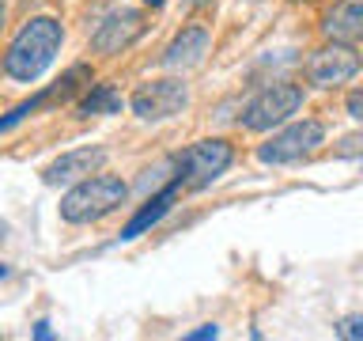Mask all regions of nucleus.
<instances>
[{
  "mask_svg": "<svg viewBox=\"0 0 363 341\" xmlns=\"http://www.w3.org/2000/svg\"><path fill=\"white\" fill-rule=\"evenodd\" d=\"M65 45V27L61 19L53 16H30L23 27L16 31V38L8 42L4 50V76L16 80V84H34L45 68L57 61Z\"/></svg>",
  "mask_w": 363,
  "mask_h": 341,
  "instance_id": "f257e3e1",
  "label": "nucleus"
},
{
  "mask_svg": "<svg viewBox=\"0 0 363 341\" xmlns=\"http://www.w3.org/2000/svg\"><path fill=\"white\" fill-rule=\"evenodd\" d=\"M125 197H129V186L118 175H95L79 178L76 186H68V193L61 197V220L65 224H95L102 216H110L113 209H121Z\"/></svg>",
  "mask_w": 363,
  "mask_h": 341,
  "instance_id": "f03ea898",
  "label": "nucleus"
},
{
  "mask_svg": "<svg viewBox=\"0 0 363 341\" xmlns=\"http://www.w3.org/2000/svg\"><path fill=\"white\" fill-rule=\"evenodd\" d=\"M303 99H306V91L299 84H288V80L261 87L257 95L242 107V114H238V129H246V133H269V129H277V125H284L291 114H299Z\"/></svg>",
  "mask_w": 363,
  "mask_h": 341,
  "instance_id": "7ed1b4c3",
  "label": "nucleus"
},
{
  "mask_svg": "<svg viewBox=\"0 0 363 341\" xmlns=\"http://www.w3.org/2000/svg\"><path fill=\"white\" fill-rule=\"evenodd\" d=\"M235 163V148L223 136H204V141L189 144L174 163V182L182 190H204Z\"/></svg>",
  "mask_w": 363,
  "mask_h": 341,
  "instance_id": "20e7f679",
  "label": "nucleus"
},
{
  "mask_svg": "<svg viewBox=\"0 0 363 341\" xmlns=\"http://www.w3.org/2000/svg\"><path fill=\"white\" fill-rule=\"evenodd\" d=\"M359 68H363V53L356 45L325 38V45H318V50L303 61V80L314 91H333L340 84H348Z\"/></svg>",
  "mask_w": 363,
  "mask_h": 341,
  "instance_id": "39448f33",
  "label": "nucleus"
},
{
  "mask_svg": "<svg viewBox=\"0 0 363 341\" xmlns=\"http://www.w3.org/2000/svg\"><path fill=\"white\" fill-rule=\"evenodd\" d=\"M325 144V125L318 118H303L277 129L265 144L257 148V159L269 167H284V163H299V159L314 156L318 148Z\"/></svg>",
  "mask_w": 363,
  "mask_h": 341,
  "instance_id": "423d86ee",
  "label": "nucleus"
},
{
  "mask_svg": "<svg viewBox=\"0 0 363 341\" xmlns=\"http://www.w3.org/2000/svg\"><path fill=\"white\" fill-rule=\"evenodd\" d=\"M129 107L140 121H167V118H174V114H182L189 107V87L182 76L147 80V84H140L133 91Z\"/></svg>",
  "mask_w": 363,
  "mask_h": 341,
  "instance_id": "0eeeda50",
  "label": "nucleus"
},
{
  "mask_svg": "<svg viewBox=\"0 0 363 341\" xmlns=\"http://www.w3.org/2000/svg\"><path fill=\"white\" fill-rule=\"evenodd\" d=\"M144 31H147L144 11H140V8H121V11H113V16L102 19L99 31L91 34V53H99V57H118V53L129 50V45L140 42Z\"/></svg>",
  "mask_w": 363,
  "mask_h": 341,
  "instance_id": "6e6552de",
  "label": "nucleus"
},
{
  "mask_svg": "<svg viewBox=\"0 0 363 341\" xmlns=\"http://www.w3.org/2000/svg\"><path fill=\"white\" fill-rule=\"evenodd\" d=\"M106 163V148L87 144V148H72V152H61L50 167L42 170L45 186H76L79 178L95 175V170Z\"/></svg>",
  "mask_w": 363,
  "mask_h": 341,
  "instance_id": "1a4fd4ad",
  "label": "nucleus"
},
{
  "mask_svg": "<svg viewBox=\"0 0 363 341\" xmlns=\"http://www.w3.org/2000/svg\"><path fill=\"white\" fill-rule=\"evenodd\" d=\"M208 50H212V31L204 23H189L163 50V68H170V72H189V68H197L208 57Z\"/></svg>",
  "mask_w": 363,
  "mask_h": 341,
  "instance_id": "9d476101",
  "label": "nucleus"
},
{
  "mask_svg": "<svg viewBox=\"0 0 363 341\" xmlns=\"http://www.w3.org/2000/svg\"><path fill=\"white\" fill-rule=\"evenodd\" d=\"M318 27L329 42H348V45L363 42V0H333L322 11Z\"/></svg>",
  "mask_w": 363,
  "mask_h": 341,
  "instance_id": "9b49d317",
  "label": "nucleus"
},
{
  "mask_svg": "<svg viewBox=\"0 0 363 341\" xmlns=\"http://www.w3.org/2000/svg\"><path fill=\"white\" fill-rule=\"evenodd\" d=\"M178 193H182V186H178V182H170V186H163V190L155 193V197H147V201H144V209H140L129 224L121 227V239H136V235H144L147 227H155V224L170 212V209H174Z\"/></svg>",
  "mask_w": 363,
  "mask_h": 341,
  "instance_id": "f8f14e48",
  "label": "nucleus"
},
{
  "mask_svg": "<svg viewBox=\"0 0 363 341\" xmlns=\"http://www.w3.org/2000/svg\"><path fill=\"white\" fill-rule=\"evenodd\" d=\"M121 107H125V102H121V95L110 84H91L76 110L84 114V118H91V114H121Z\"/></svg>",
  "mask_w": 363,
  "mask_h": 341,
  "instance_id": "ddd939ff",
  "label": "nucleus"
},
{
  "mask_svg": "<svg viewBox=\"0 0 363 341\" xmlns=\"http://www.w3.org/2000/svg\"><path fill=\"white\" fill-rule=\"evenodd\" d=\"M42 107H45V99H42V91H38V95H34V99L19 102L16 110H8L4 118H0V133H4V129H11V125H19L23 118H30V114H34V110H42Z\"/></svg>",
  "mask_w": 363,
  "mask_h": 341,
  "instance_id": "4468645a",
  "label": "nucleus"
},
{
  "mask_svg": "<svg viewBox=\"0 0 363 341\" xmlns=\"http://www.w3.org/2000/svg\"><path fill=\"white\" fill-rule=\"evenodd\" d=\"M337 337H345V341H363V315L340 318V323H337Z\"/></svg>",
  "mask_w": 363,
  "mask_h": 341,
  "instance_id": "2eb2a0df",
  "label": "nucleus"
},
{
  "mask_svg": "<svg viewBox=\"0 0 363 341\" xmlns=\"http://www.w3.org/2000/svg\"><path fill=\"white\" fill-rule=\"evenodd\" d=\"M345 110H348V118H352V121H359V125H363V87L348 91V99H345Z\"/></svg>",
  "mask_w": 363,
  "mask_h": 341,
  "instance_id": "dca6fc26",
  "label": "nucleus"
},
{
  "mask_svg": "<svg viewBox=\"0 0 363 341\" xmlns=\"http://www.w3.org/2000/svg\"><path fill=\"white\" fill-rule=\"evenodd\" d=\"M216 334H220L216 326H201V330H193V334H189V341H204V337H216Z\"/></svg>",
  "mask_w": 363,
  "mask_h": 341,
  "instance_id": "f3484780",
  "label": "nucleus"
},
{
  "mask_svg": "<svg viewBox=\"0 0 363 341\" xmlns=\"http://www.w3.org/2000/svg\"><path fill=\"white\" fill-rule=\"evenodd\" d=\"M34 337H42V341H45V337H53V330H50V323H38V330H34Z\"/></svg>",
  "mask_w": 363,
  "mask_h": 341,
  "instance_id": "a211bd4d",
  "label": "nucleus"
},
{
  "mask_svg": "<svg viewBox=\"0 0 363 341\" xmlns=\"http://www.w3.org/2000/svg\"><path fill=\"white\" fill-rule=\"evenodd\" d=\"M4 19H8V4L0 0V31H4Z\"/></svg>",
  "mask_w": 363,
  "mask_h": 341,
  "instance_id": "6ab92c4d",
  "label": "nucleus"
},
{
  "mask_svg": "<svg viewBox=\"0 0 363 341\" xmlns=\"http://www.w3.org/2000/svg\"><path fill=\"white\" fill-rule=\"evenodd\" d=\"M144 4H147V8H163L167 0H144Z\"/></svg>",
  "mask_w": 363,
  "mask_h": 341,
  "instance_id": "aec40b11",
  "label": "nucleus"
},
{
  "mask_svg": "<svg viewBox=\"0 0 363 341\" xmlns=\"http://www.w3.org/2000/svg\"><path fill=\"white\" fill-rule=\"evenodd\" d=\"M8 277V266H0V281H4Z\"/></svg>",
  "mask_w": 363,
  "mask_h": 341,
  "instance_id": "412c9836",
  "label": "nucleus"
},
{
  "mask_svg": "<svg viewBox=\"0 0 363 341\" xmlns=\"http://www.w3.org/2000/svg\"><path fill=\"white\" fill-rule=\"evenodd\" d=\"M291 4H314V0H291Z\"/></svg>",
  "mask_w": 363,
  "mask_h": 341,
  "instance_id": "4be33fe9",
  "label": "nucleus"
},
{
  "mask_svg": "<svg viewBox=\"0 0 363 341\" xmlns=\"http://www.w3.org/2000/svg\"><path fill=\"white\" fill-rule=\"evenodd\" d=\"M0 72H4V61H0Z\"/></svg>",
  "mask_w": 363,
  "mask_h": 341,
  "instance_id": "5701e85b",
  "label": "nucleus"
}]
</instances>
